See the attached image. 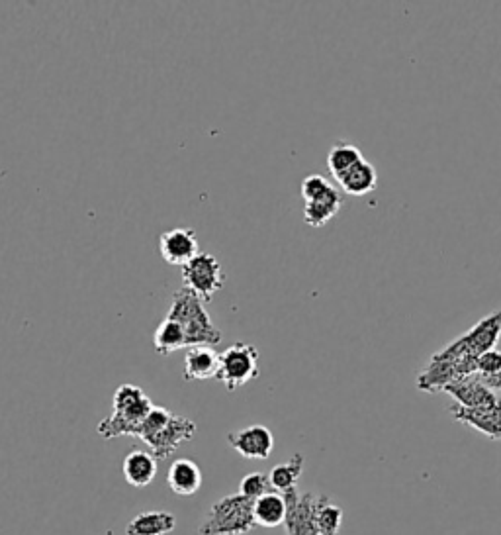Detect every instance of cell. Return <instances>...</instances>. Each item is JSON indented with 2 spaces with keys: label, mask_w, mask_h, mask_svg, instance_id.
Segmentation results:
<instances>
[{
  "label": "cell",
  "mask_w": 501,
  "mask_h": 535,
  "mask_svg": "<svg viewBox=\"0 0 501 535\" xmlns=\"http://www.w3.org/2000/svg\"><path fill=\"white\" fill-rule=\"evenodd\" d=\"M159 251L169 265H177V267H184L188 261H192L200 253L196 234L190 228H175V230L161 234Z\"/></svg>",
  "instance_id": "7c38bea8"
},
{
  "label": "cell",
  "mask_w": 501,
  "mask_h": 535,
  "mask_svg": "<svg viewBox=\"0 0 501 535\" xmlns=\"http://www.w3.org/2000/svg\"><path fill=\"white\" fill-rule=\"evenodd\" d=\"M196 432L198 428L190 418L173 414L163 406H153V410L141 422L136 438L147 443L157 461H163L169 459L184 441L194 438Z\"/></svg>",
  "instance_id": "6da1fadb"
},
{
  "label": "cell",
  "mask_w": 501,
  "mask_h": 535,
  "mask_svg": "<svg viewBox=\"0 0 501 535\" xmlns=\"http://www.w3.org/2000/svg\"><path fill=\"white\" fill-rule=\"evenodd\" d=\"M259 373V351L255 345L233 343L224 353H220V369L216 379L231 392L255 381Z\"/></svg>",
  "instance_id": "52a82bcc"
},
{
  "label": "cell",
  "mask_w": 501,
  "mask_h": 535,
  "mask_svg": "<svg viewBox=\"0 0 501 535\" xmlns=\"http://www.w3.org/2000/svg\"><path fill=\"white\" fill-rule=\"evenodd\" d=\"M153 345H155V351L163 357L184 349L186 347V336H184L183 328L179 322L175 320H169L165 318L159 328L155 330V336H153Z\"/></svg>",
  "instance_id": "7402d4cb"
},
{
  "label": "cell",
  "mask_w": 501,
  "mask_h": 535,
  "mask_svg": "<svg viewBox=\"0 0 501 535\" xmlns=\"http://www.w3.org/2000/svg\"><path fill=\"white\" fill-rule=\"evenodd\" d=\"M220 369V353L210 345L188 347L184 355V381L216 379Z\"/></svg>",
  "instance_id": "5bb4252c"
},
{
  "label": "cell",
  "mask_w": 501,
  "mask_h": 535,
  "mask_svg": "<svg viewBox=\"0 0 501 535\" xmlns=\"http://www.w3.org/2000/svg\"><path fill=\"white\" fill-rule=\"evenodd\" d=\"M500 340L501 310L482 318L466 334H462L458 340L449 343L445 349H441L435 355L460 365L462 371H466V375L470 377V375H476V359L482 353H486L490 349H496V345L500 343Z\"/></svg>",
  "instance_id": "3957f363"
},
{
  "label": "cell",
  "mask_w": 501,
  "mask_h": 535,
  "mask_svg": "<svg viewBox=\"0 0 501 535\" xmlns=\"http://www.w3.org/2000/svg\"><path fill=\"white\" fill-rule=\"evenodd\" d=\"M449 412L453 414L456 422L470 426L486 438L501 441V404L492 408H462L453 404Z\"/></svg>",
  "instance_id": "4fadbf2b"
},
{
  "label": "cell",
  "mask_w": 501,
  "mask_h": 535,
  "mask_svg": "<svg viewBox=\"0 0 501 535\" xmlns=\"http://www.w3.org/2000/svg\"><path fill=\"white\" fill-rule=\"evenodd\" d=\"M177 528V518L171 512L151 510L141 512L128 524V535H167Z\"/></svg>",
  "instance_id": "ac0fdd59"
},
{
  "label": "cell",
  "mask_w": 501,
  "mask_h": 535,
  "mask_svg": "<svg viewBox=\"0 0 501 535\" xmlns=\"http://www.w3.org/2000/svg\"><path fill=\"white\" fill-rule=\"evenodd\" d=\"M253 518L257 526L263 528H276L280 524H284L286 518V500L280 492L271 490L265 496H261L259 500L253 502Z\"/></svg>",
  "instance_id": "d6986e66"
},
{
  "label": "cell",
  "mask_w": 501,
  "mask_h": 535,
  "mask_svg": "<svg viewBox=\"0 0 501 535\" xmlns=\"http://www.w3.org/2000/svg\"><path fill=\"white\" fill-rule=\"evenodd\" d=\"M167 318L181 324L186 336V347H214L222 341V332L214 326L208 310L204 308V302L184 287L173 294V304Z\"/></svg>",
  "instance_id": "277c9868"
},
{
  "label": "cell",
  "mask_w": 501,
  "mask_h": 535,
  "mask_svg": "<svg viewBox=\"0 0 501 535\" xmlns=\"http://www.w3.org/2000/svg\"><path fill=\"white\" fill-rule=\"evenodd\" d=\"M151 398L136 387V385H122L114 392L112 398V414L98 424V436L104 439L134 436L141 422L153 410Z\"/></svg>",
  "instance_id": "7a4b0ae2"
},
{
  "label": "cell",
  "mask_w": 501,
  "mask_h": 535,
  "mask_svg": "<svg viewBox=\"0 0 501 535\" xmlns=\"http://www.w3.org/2000/svg\"><path fill=\"white\" fill-rule=\"evenodd\" d=\"M501 371V351L500 349H490L486 353H482L476 359V375L480 379H488L494 377Z\"/></svg>",
  "instance_id": "d4e9b609"
},
{
  "label": "cell",
  "mask_w": 501,
  "mask_h": 535,
  "mask_svg": "<svg viewBox=\"0 0 501 535\" xmlns=\"http://www.w3.org/2000/svg\"><path fill=\"white\" fill-rule=\"evenodd\" d=\"M229 445L245 459H269L274 449L273 432L267 426H247L228 434Z\"/></svg>",
  "instance_id": "30bf717a"
},
{
  "label": "cell",
  "mask_w": 501,
  "mask_h": 535,
  "mask_svg": "<svg viewBox=\"0 0 501 535\" xmlns=\"http://www.w3.org/2000/svg\"><path fill=\"white\" fill-rule=\"evenodd\" d=\"M286 500V534L288 535H319L316 526L319 496L312 492H298V488H290L282 492Z\"/></svg>",
  "instance_id": "9c48e42d"
},
{
  "label": "cell",
  "mask_w": 501,
  "mask_h": 535,
  "mask_svg": "<svg viewBox=\"0 0 501 535\" xmlns=\"http://www.w3.org/2000/svg\"><path fill=\"white\" fill-rule=\"evenodd\" d=\"M363 159H365V155L359 147L345 144V142H337L327 153V169L333 175V179H339L341 175H345L349 169H353Z\"/></svg>",
  "instance_id": "ffe728a7"
},
{
  "label": "cell",
  "mask_w": 501,
  "mask_h": 535,
  "mask_svg": "<svg viewBox=\"0 0 501 535\" xmlns=\"http://www.w3.org/2000/svg\"><path fill=\"white\" fill-rule=\"evenodd\" d=\"M226 275L220 261L210 253H198L183 267V285L194 292L202 302H210L216 292L222 291Z\"/></svg>",
  "instance_id": "ba28073f"
},
{
  "label": "cell",
  "mask_w": 501,
  "mask_h": 535,
  "mask_svg": "<svg viewBox=\"0 0 501 535\" xmlns=\"http://www.w3.org/2000/svg\"><path fill=\"white\" fill-rule=\"evenodd\" d=\"M253 500L237 494L220 498L200 524V535H245L255 528Z\"/></svg>",
  "instance_id": "5b68a950"
},
{
  "label": "cell",
  "mask_w": 501,
  "mask_h": 535,
  "mask_svg": "<svg viewBox=\"0 0 501 535\" xmlns=\"http://www.w3.org/2000/svg\"><path fill=\"white\" fill-rule=\"evenodd\" d=\"M124 477L132 487H149L153 479L157 477V459L151 455V451L132 449L124 459Z\"/></svg>",
  "instance_id": "9a60e30c"
},
{
  "label": "cell",
  "mask_w": 501,
  "mask_h": 535,
  "mask_svg": "<svg viewBox=\"0 0 501 535\" xmlns=\"http://www.w3.org/2000/svg\"><path fill=\"white\" fill-rule=\"evenodd\" d=\"M302 471H304V455L294 453L286 463L273 467V471L269 473V483L273 490L282 494L290 488H296V483L302 477Z\"/></svg>",
  "instance_id": "44dd1931"
},
{
  "label": "cell",
  "mask_w": 501,
  "mask_h": 535,
  "mask_svg": "<svg viewBox=\"0 0 501 535\" xmlns=\"http://www.w3.org/2000/svg\"><path fill=\"white\" fill-rule=\"evenodd\" d=\"M343 524V508L337 506L329 496H319L316 526L319 535H339Z\"/></svg>",
  "instance_id": "603a6c76"
},
{
  "label": "cell",
  "mask_w": 501,
  "mask_h": 535,
  "mask_svg": "<svg viewBox=\"0 0 501 535\" xmlns=\"http://www.w3.org/2000/svg\"><path fill=\"white\" fill-rule=\"evenodd\" d=\"M304 220L312 228L327 226L341 210L343 196L321 175H310L302 181Z\"/></svg>",
  "instance_id": "8992f818"
},
{
  "label": "cell",
  "mask_w": 501,
  "mask_h": 535,
  "mask_svg": "<svg viewBox=\"0 0 501 535\" xmlns=\"http://www.w3.org/2000/svg\"><path fill=\"white\" fill-rule=\"evenodd\" d=\"M167 485L179 496H192L202 487V471L190 459H177L167 473Z\"/></svg>",
  "instance_id": "e0dca14e"
},
{
  "label": "cell",
  "mask_w": 501,
  "mask_h": 535,
  "mask_svg": "<svg viewBox=\"0 0 501 535\" xmlns=\"http://www.w3.org/2000/svg\"><path fill=\"white\" fill-rule=\"evenodd\" d=\"M482 383L492 390H501V371L494 377H488V379H482Z\"/></svg>",
  "instance_id": "484cf974"
},
{
  "label": "cell",
  "mask_w": 501,
  "mask_h": 535,
  "mask_svg": "<svg viewBox=\"0 0 501 535\" xmlns=\"http://www.w3.org/2000/svg\"><path fill=\"white\" fill-rule=\"evenodd\" d=\"M443 392H447L455 404L462 408H492L501 404L496 392L488 389L478 375L458 379L455 383L447 385Z\"/></svg>",
  "instance_id": "8fae6325"
},
{
  "label": "cell",
  "mask_w": 501,
  "mask_h": 535,
  "mask_svg": "<svg viewBox=\"0 0 501 535\" xmlns=\"http://www.w3.org/2000/svg\"><path fill=\"white\" fill-rule=\"evenodd\" d=\"M271 490L273 487L269 483V475H265V473H249L247 477L241 479V485H239V494L253 500V502Z\"/></svg>",
  "instance_id": "cb8c5ba5"
},
{
  "label": "cell",
  "mask_w": 501,
  "mask_h": 535,
  "mask_svg": "<svg viewBox=\"0 0 501 535\" xmlns=\"http://www.w3.org/2000/svg\"><path fill=\"white\" fill-rule=\"evenodd\" d=\"M335 181H337L339 189L345 195L365 196L370 195L372 191H376V187H378V173H376V169H374L372 163H368L366 159H363L353 169H349L345 175H341Z\"/></svg>",
  "instance_id": "2e32d148"
}]
</instances>
